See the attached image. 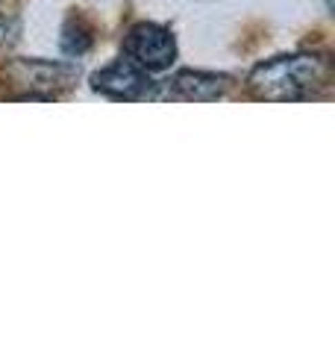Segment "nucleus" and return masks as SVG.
Returning <instances> with one entry per match:
<instances>
[{
	"mask_svg": "<svg viewBox=\"0 0 335 353\" xmlns=\"http://www.w3.org/2000/svg\"><path fill=\"white\" fill-rule=\"evenodd\" d=\"M124 53L144 71H168L176 59V39L162 24H136L124 39Z\"/></svg>",
	"mask_w": 335,
	"mask_h": 353,
	"instance_id": "2",
	"label": "nucleus"
},
{
	"mask_svg": "<svg viewBox=\"0 0 335 353\" xmlns=\"http://www.w3.org/2000/svg\"><path fill=\"white\" fill-rule=\"evenodd\" d=\"M18 85H27L21 97H53L56 92L74 85L80 68L68 62H44V59H21L6 68Z\"/></svg>",
	"mask_w": 335,
	"mask_h": 353,
	"instance_id": "4",
	"label": "nucleus"
},
{
	"mask_svg": "<svg viewBox=\"0 0 335 353\" xmlns=\"http://www.w3.org/2000/svg\"><path fill=\"white\" fill-rule=\"evenodd\" d=\"M329 80V59L321 53H285L259 62L247 74V88L259 101H303Z\"/></svg>",
	"mask_w": 335,
	"mask_h": 353,
	"instance_id": "1",
	"label": "nucleus"
},
{
	"mask_svg": "<svg viewBox=\"0 0 335 353\" xmlns=\"http://www.w3.org/2000/svg\"><path fill=\"white\" fill-rule=\"evenodd\" d=\"M232 88V77L212 74V71H176L165 83H153L150 101H188V103H206L218 101Z\"/></svg>",
	"mask_w": 335,
	"mask_h": 353,
	"instance_id": "3",
	"label": "nucleus"
},
{
	"mask_svg": "<svg viewBox=\"0 0 335 353\" xmlns=\"http://www.w3.org/2000/svg\"><path fill=\"white\" fill-rule=\"evenodd\" d=\"M92 88L106 97H115V101H141V97L150 94L153 80L150 71L139 68L136 62L130 59H118L100 68L97 74H92Z\"/></svg>",
	"mask_w": 335,
	"mask_h": 353,
	"instance_id": "5",
	"label": "nucleus"
}]
</instances>
